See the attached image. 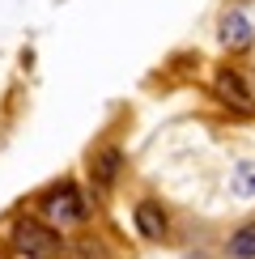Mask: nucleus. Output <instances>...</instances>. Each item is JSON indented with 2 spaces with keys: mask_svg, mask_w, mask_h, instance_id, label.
<instances>
[{
  "mask_svg": "<svg viewBox=\"0 0 255 259\" xmlns=\"http://www.w3.org/2000/svg\"><path fill=\"white\" fill-rule=\"evenodd\" d=\"M9 238H13L17 255H26V259H56V255L68 251L64 238H60V230L47 225V221H38V217H17Z\"/></svg>",
  "mask_w": 255,
  "mask_h": 259,
  "instance_id": "f257e3e1",
  "label": "nucleus"
},
{
  "mask_svg": "<svg viewBox=\"0 0 255 259\" xmlns=\"http://www.w3.org/2000/svg\"><path fill=\"white\" fill-rule=\"evenodd\" d=\"M247 81H251V90H255V68H251V77H247Z\"/></svg>",
  "mask_w": 255,
  "mask_h": 259,
  "instance_id": "1a4fd4ad",
  "label": "nucleus"
},
{
  "mask_svg": "<svg viewBox=\"0 0 255 259\" xmlns=\"http://www.w3.org/2000/svg\"><path fill=\"white\" fill-rule=\"evenodd\" d=\"M38 212H42L47 225H60V230L64 225H85L90 221V204H85L77 183H56V187L38 200Z\"/></svg>",
  "mask_w": 255,
  "mask_h": 259,
  "instance_id": "f03ea898",
  "label": "nucleus"
},
{
  "mask_svg": "<svg viewBox=\"0 0 255 259\" xmlns=\"http://www.w3.org/2000/svg\"><path fill=\"white\" fill-rule=\"evenodd\" d=\"M119 175H123V149L119 145H102L90 153V183L98 191H111L119 183Z\"/></svg>",
  "mask_w": 255,
  "mask_h": 259,
  "instance_id": "20e7f679",
  "label": "nucleus"
},
{
  "mask_svg": "<svg viewBox=\"0 0 255 259\" xmlns=\"http://www.w3.org/2000/svg\"><path fill=\"white\" fill-rule=\"evenodd\" d=\"M226 255H230V259H255V221H242L238 230L230 234Z\"/></svg>",
  "mask_w": 255,
  "mask_h": 259,
  "instance_id": "0eeeda50",
  "label": "nucleus"
},
{
  "mask_svg": "<svg viewBox=\"0 0 255 259\" xmlns=\"http://www.w3.org/2000/svg\"><path fill=\"white\" fill-rule=\"evenodd\" d=\"M217 42L226 51H247L255 42V26L247 21V13H238V9H226V13L217 17Z\"/></svg>",
  "mask_w": 255,
  "mask_h": 259,
  "instance_id": "39448f33",
  "label": "nucleus"
},
{
  "mask_svg": "<svg viewBox=\"0 0 255 259\" xmlns=\"http://www.w3.org/2000/svg\"><path fill=\"white\" fill-rule=\"evenodd\" d=\"M230 196L255 200V157H247V161L234 166V175H230Z\"/></svg>",
  "mask_w": 255,
  "mask_h": 259,
  "instance_id": "6e6552de",
  "label": "nucleus"
},
{
  "mask_svg": "<svg viewBox=\"0 0 255 259\" xmlns=\"http://www.w3.org/2000/svg\"><path fill=\"white\" fill-rule=\"evenodd\" d=\"M212 94H217L230 111H238V115H251V111H255V90H251V81L242 77V72H234V68H221L217 77H212Z\"/></svg>",
  "mask_w": 255,
  "mask_h": 259,
  "instance_id": "7ed1b4c3",
  "label": "nucleus"
},
{
  "mask_svg": "<svg viewBox=\"0 0 255 259\" xmlns=\"http://www.w3.org/2000/svg\"><path fill=\"white\" fill-rule=\"evenodd\" d=\"M132 221H136V234H141L145 242H162L166 230H170L162 204H153V200H141V204H136V208H132Z\"/></svg>",
  "mask_w": 255,
  "mask_h": 259,
  "instance_id": "423d86ee",
  "label": "nucleus"
}]
</instances>
